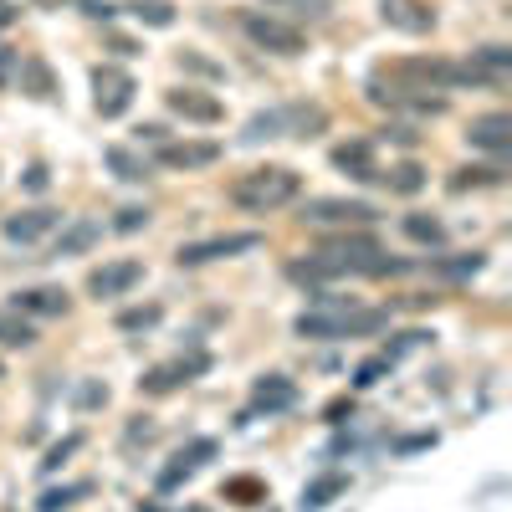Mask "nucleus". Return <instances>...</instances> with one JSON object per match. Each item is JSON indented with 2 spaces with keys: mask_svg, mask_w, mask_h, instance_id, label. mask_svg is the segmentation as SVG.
<instances>
[{
  "mask_svg": "<svg viewBox=\"0 0 512 512\" xmlns=\"http://www.w3.org/2000/svg\"><path fill=\"white\" fill-rule=\"evenodd\" d=\"M349 272L379 277V272H400V262H390L374 236H333V241H323V246L308 256V262L292 267V277H313V282H318V277H349Z\"/></svg>",
  "mask_w": 512,
  "mask_h": 512,
  "instance_id": "nucleus-1",
  "label": "nucleus"
},
{
  "mask_svg": "<svg viewBox=\"0 0 512 512\" xmlns=\"http://www.w3.org/2000/svg\"><path fill=\"white\" fill-rule=\"evenodd\" d=\"M297 190H303V175L287 164H262V169H246V175L231 180V200L241 210H251V216H267V210L297 200Z\"/></svg>",
  "mask_w": 512,
  "mask_h": 512,
  "instance_id": "nucleus-2",
  "label": "nucleus"
},
{
  "mask_svg": "<svg viewBox=\"0 0 512 512\" xmlns=\"http://www.w3.org/2000/svg\"><path fill=\"white\" fill-rule=\"evenodd\" d=\"M390 323V313H364V308H328V313H303L297 338H349V333H374Z\"/></svg>",
  "mask_w": 512,
  "mask_h": 512,
  "instance_id": "nucleus-3",
  "label": "nucleus"
},
{
  "mask_svg": "<svg viewBox=\"0 0 512 512\" xmlns=\"http://www.w3.org/2000/svg\"><path fill=\"white\" fill-rule=\"evenodd\" d=\"M241 31L262 52H277V57H297V52H303V31L277 21V16H267V11H241Z\"/></svg>",
  "mask_w": 512,
  "mask_h": 512,
  "instance_id": "nucleus-4",
  "label": "nucleus"
},
{
  "mask_svg": "<svg viewBox=\"0 0 512 512\" xmlns=\"http://www.w3.org/2000/svg\"><path fill=\"white\" fill-rule=\"evenodd\" d=\"M390 77H415L425 88H456V82H482L477 67H456V62H436V57H405L390 67Z\"/></svg>",
  "mask_w": 512,
  "mask_h": 512,
  "instance_id": "nucleus-5",
  "label": "nucleus"
},
{
  "mask_svg": "<svg viewBox=\"0 0 512 512\" xmlns=\"http://www.w3.org/2000/svg\"><path fill=\"white\" fill-rule=\"evenodd\" d=\"M262 236L256 231H236V236H210V241H185L175 262L180 267H205V262H221V256H241V251H256Z\"/></svg>",
  "mask_w": 512,
  "mask_h": 512,
  "instance_id": "nucleus-6",
  "label": "nucleus"
},
{
  "mask_svg": "<svg viewBox=\"0 0 512 512\" xmlns=\"http://www.w3.org/2000/svg\"><path fill=\"white\" fill-rule=\"evenodd\" d=\"M134 77H128L123 67H98L93 72V108L103 113V118H118V113H128V103H134Z\"/></svg>",
  "mask_w": 512,
  "mask_h": 512,
  "instance_id": "nucleus-7",
  "label": "nucleus"
},
{
  "mask_svg": "<svg viewBox=\"0 0 512 512\" xmlns=\"http://www.w3.org/2000/svg\"><path fill=\"white\" fill-rule=\"evenodd\" d=\"M374 216H379V210L369 200H308L303 205V221L308 226H364Z\"/></svg>",
  "mask_w": 512,
  "mask_h": 512,
  "instance_id": "nucleus-8",
  "label": "nucleus"
},
{
  "mask_svg": "<svg viewBox=\"0 0 512 512\" xmlns=\"http://www.w3.org/2000/svg\"><path fill=\"white\" fill-rule=\"evenodd\" d=\"M139 282H144L139 262H103L98 272H88V292L98 297V303H103V297H123L128 287H139Z\"/></svg>",
  "mask_w": 512,
  "mask_h": 512,
  "instance_id": "nucleus-9",
  "label": "nucleus"
},
{
  "mask_svg": "<svg viewBox=\"0 0 512 512\" xmlns=\"http://www.w3.org/2000/svg\"><path fill=\"white\" fill-rule=\"evenodd\" d=\"M379 16H384V26L410 31V36H425L436 26V11L425 0H379Z\"/></svg>",
  "mask_w": 512,
  "mask_h": 512,
  "instance_id": "nucleus-10",
  "label": "nucleus"
},
{
  "mask_svg": "<svg viewBox=\"0 0 512 512\" xmlns=\"http://www.w3.org/2000/svg\"><path fill=\"white\" fill-rule=\"evenodd\" d=\"M164 108L180 113V118H190V123H221V113H226L216 98L200 93V88H175V93H164Z\"/></svg>",
  "mask_w": 512,
  "mask_h": 512,
  "instance_id": "nucleus-11",
  "label": "nucleus"
},
{
  "mask_svg": "<svg viewBox=\"0 0 512 512\" xmlns=\"http://www.w3.org/2000/svg\"><path fill=\"white\" fill-rule=\"evenodd\" d=\"M466 139H472L477 149H487V154H507L512 149V118L507 113H482V118H472Z\"/></svg>",
  "mask_w": 512,
  "mask_h": 512,
  "instance_id": "nucleus-12",
  "label": "nucleus"
},
{
  "mask_svg": "<svg viewBox=\"0 0 512 512\" xmlns=\"http://www.w3.org/2000/svg\"><path fill=\"white\" fill-rule=\"evenodd\" d=\"M62 226V216H57V210H47V205H36V210H16V216H6V236L11 241H41V236H47V231H57Z\"/></svg>",
  "mask_w": 512,
  "mask_h": 512,
  "instance_id": "nucleus-13",
  "label": "nucleus"
},
{
  "mask_svg": "<svg viewBox=\"0 0 512 512\" xmlns=\"http://www.w3.org/2000/svg\"><path fill=\"white\" fill-rule=\"evenodd\" d=\"M16 313L62 318V313H67V292H62V287H26V292H16Z\"/></svg>",
  "mask_w": 512,
  "mask_h": 512,
  "instance_id": "nucleus-14",
  "label": "nucleus"
},
{
  "mask_svg": "<svg viewBox=\"0 0 512 512\" xmlns=\"http://www.w3.org/2000/svg\"><path fill=\"white\" fill-rule=\"evenodd\" d=\"M221 144H159V164L164 169H200V164H216Z\"/></svg>",
  "mask_w": 512,
  "mask_h": 512,
  "instance_id": "nucleus-15",
  "label": "nucleus"
},
{
  "mask_svg": "<svg viewBox=\"0 0 512 512\" xmlns=\"http://www.w3.org/2000/svg\"><path fill=\"white\" fill-rule=\"evenodd\" d=\"M251 405H256V410H292V405H297V384H292V379H282V374L256 379Z\"/></svg>",
  "mask_w": 512,
  "mask_h": 512,
  "instance_id": "nucleus-16",
  "label": "nucleus"
},
{
  "mask_svg": "<svg viewBox=\"0 0 512 512\" xmlns=\"http://www.w3.org/2000/svg\"><path fill=\"white\" fill-rule=\"evenodd\" d=\"M277 123H282V134H318V128L328 123L323 108H308V103H292V108H277Z\"/></svg>",
  "mask_w": 512,
  "mask_h": 512,
  "instance_id": "nucleus-17",
  "label": "nucleus"
},
{
  "mask_svg": "<svg viewBox=\"0 0 512 512\" xmlns=\"http://www.w3.org/2000/svg\"><path fill=\"white\" fill-rule=\"evenodd\" d=\"M210 456H216V441H195L190 451H180V456H175V466H169V472L159 477V487L169 492V487H175L180 477H190V472H195V466H200V461H210Z\"/></svg>",
  "mask_w": 512,
  "mask_h": 512,
  "instance_id": "nucleus-18",
  "label": "nucleus"
},
{
  "mask_svg": "<svg viewBox=\"0 0 512 512\" xmlns=\"http://www.w3.org/2000/svg\"><path fill=\"white\" fill-rule=\"evenodd\" d=\"M190 369H200V364H159V369H149V374L139 379V390H144V395H169V390H180V379H185Z\"/></svg>",
  "mask_w": 512,
  "mask_h": 512,
  "instance_id": "nucleus-19",
  "label": "nucleus"
},
{
  "mask_svg": "<svg viewBox=\"0 0 512 512\" xmlns=\"http://www.w3.org/2000/svg\"><path fill=\"white\" fill-rule=\"evenodd\" d=\"M333 164L349 169L354 180H374V175H379L374 159H369V144H344V149H333Z\"/></svg>",
  "mask_w": 512,
  "mask_h": 512,
  "instance_id": "nucleus-20",
  "label": "nucleus"
},
{
  "mask_svg": "<svg viewBox=\"0 0 512 512\" xmlns=\"http://www.w3.org/2000/svg\"><path fill=\"white\" fill-rule=\"evenodd\" d=\"M98 236H103V226H98V221H72V226L62 231V241H57V256H77V251H88Z\"/></svg>",
  "mask_w": 512,
  "mask_h": 512,
  "instance_id": "nucleus-21",
  "label": "nucleus"
},
{
  "mask_svg": "<svg viewBox=\"0 0 512 512\" xmlns=\"http://www.w3.org/2000/svg\"><path fill=\"white\" fill-rule=\"evenodd\" d=\"M31 323L21 318V313H0V344H6V349H26L31 344Z\"/></svg>",
  "mask_w": 512,
  "mask_h": 512,
  "instance_id": "nucleus-22",
  "label": "nucleus"
},
{
  "mask_svg": "<svg viewBox=\"0 0 512 512\" xmlns=\"http://www.w3.org/2000/svg\"><path fill=\"white\" fill-rule=\"evenodd\" d=\"M103 159H108V169H118V180H144V175H149V164H144L139 154L118 149V144H113V149H108Z\"/></svg>",
  "mask_w": 512,
  "mask_h": 512,
  "instance_id": "nucleus-23",
  "label": "nucleus"
},
{
  "mask_svg": "<svg viewBox=\"0 0 512 512\" xmlns=\"http://www.w3.org/2000/svg\"><path fill=\"white\" fill-rule=\"evenodd\" d=\"M405 236L410 241H425V246H441L446 241V226L431 221V216H405Z\"/></svg>",
  "mask_w": 512,
  "mask_h": 512,
  "instance_id": "nucleus-24",
  "label": "nucleus"
},
{
  "mask_svg": "<svg viewBox=\"0 0 512 512\" xmlns=\"http://www.w3.org/2000/svg\"><path fill=\"white\" fill-rule=\"evenodd\" d=\"M384 180H390V190H395V195H415V190L425 185V169H420V164H395Z\"/></svg>",
  "mask_w": 512,
  "mask_h": 512,
  "instance_id": "nucleus-25",
  "label": "nucleus"
},
{
  "mask_svg": "<svg viewBox=\"0 0 512 512\" xmlns=\"http://www.w3.org/2000/svg\"><path fill=\"white\" fill-rule=\"evenodd\" d=\"M344 487H349L344 477H318V482L303 492V507H328V502H333L338 492H344Z\"/></svg>",
  "mask_w": 512,
  "mask_h": 512,
  "instance_id": "nucleus-26",
  "label": "nucleus"
},
{
  "mask_svg": "<svg viewBox=\"0 0 512 512\" xmlns=\"http://www.w3.org/2000/svg\"><path fill=\"white\" fill-rule=\"evenodd\" d=\"M267 6H277V11H287V16H308V21H318V16L333 11V0H267Z\"/></svg>",
  "mask_w": 512,
  "mask_h": 512,
  "instance_id": "nucleus-27",
  "label": "nucleus"
},
{
  "mask_svg": "<svg viewBox=\"0 0 512 512\" xmlns=\"http://www.w3.org/2000/svg\"><path fill=\"white\" fill-rule=\"evenodd\" d=\"M466 185H502V169H456L451 190H466Z\"/></svg>",
  "mask_w": 512,
  "mask_h": 512,
  "instance_id": "nucleus-28",
  "label": "nucleus"
},
{
  "mask_svg": "<svg viewBox=\"0 0 512 512\" xmlns=\"http://www.w3.org/2000/svg\"><path fill=\"white\" fill-rule=\"evenodd\" d=\"M93 487L88 482H77V487H62V492H47L41 497V512H62V507H72V497H88Z\"/></svg>",
  "mask_w": 512,
  "mask_h": 512,
  "instance_id": "nucleus-29",
  "label": "nucleus"
},
{
  "mask_svg": "<svg viewBox=\"0 0 512 512\" xmlns=\"http://www.w3.org/2000/svg\"><path fill=\"white\" fill-rule=\"evenodd\" d=\"M477 62H482V67H477L482 77H487V72H492V77H502V72L512 67V57H507V47H482V52H477Z\"/></svg>",
  "mask_w": 512,
  "mask_h": 512,
  "instance_id": "nucleus-30",
  "label": "nucleus"
},
{
  "mask_svg": "<svg viewBox=\"0 0 512 512\" xmlns=\"http://www.w3.org/2000/svg\"><path fill=\"white\" fill-rule=\"evenodd\" d=\"M134 16H139V21H149V26H169V21H175V11H169L164 0H139Z\"/></svg>",
  "mask_w": 512,
  "mask_h": 512,
  "instance_id": "nucleus-31",
  "label": "nucleus"
},
{
  "mask_svg": "<svg viewBox=\"0 0 512 512\" xmlns=\"http://www.w3.org/2000/svg\"><path fill=\"white\" fill-rule=\"evenodd\" d=\"M26 77H31V98H52L57 88H52V72L41 67V62H26Z\"/></svg>",
  "mask_w": 512,
  "mask_h": 512,
  "instance_id": "nucleus-32",
  "label": "nucleus"
},
{
  "mask_svg": "<svg viewBox=\"0 0 512 512\" xmlns=\"http://www.w3.org/2000/svg\"><path fill=\"white\" fill-rule=\"evenodd\" d=\"M139 226H149V210L144 205H123L118 221H113V231H139Z\"/></svg>",
  "mask_w": 512,
  "mask_h": 512,
  "instance_id": "nucleus-33",
  "label": "nucleus"
},
{
  "mask_svg": "<svg viewBox=\"0 0 512 512\" xmlns=\"http://www.w3.org/2000/svg\"><path fill=\"white\" fill-rule=\"evenodd\" d=\"M384 369H390V354H384V359H369V364H359L354 384H359V390H369V384H379V374H384Z\"/></svg>",
  "mask_w": 512,
  "mask_h": 512,
  "instance_id": "nucleus-34",
  "label": "nucleus"
},
{
  "mask_svg": "<svg viewBox=\"0 0 512 512\" xmlns=\"http://www.w3.org/2000/svg\"><path fill=\"white\" fill-rule=\"evenodd\" d=\"M159 318V308H144V313H123L118 318V328H144V323H154Z\"/></svg>",
  "mask_w": 512,
  "mask_h": 512,
  "instance_id": "nucleus-35",
  "label": "nucleus"
},
{
  "mask_svg": "<svg viewBox=\"0 0 512 512\" xmlns=\"http://www.w3.org/2000/svg\"><path fill=\"white\" fill-rule=\"evenodd\" d=\"M77 446H82V436H67V441H62V446H57V451H52V456H47V461H41V466H47V472H52V466H57V461H62V456H72V451H77Z\"/></svg>",
  "mask_w": 512,
  "mask_h": 512,
  "instance_id": "nucleus-36",
  "label": "nucleus"
},
{
  "mask_svg": "<svg viewBox=\"0 0 512 512\" xmlns=\"http://www.w3.org/2000/svg\"><path fill=\"white\" fill-rule=\"evenodd\" d=\"M11 72H16V57H11V47H0V88L11 82Z\"/></svg>",
  "mask_w": 512,
  "mask_h": 512,
  "instance_id": "nucleus-37",
  "label": "nucleus"
},
{
  "mask_svg": "<svg viewBox=\"0 0 512 512\" xmlns=\"http://www.w3.org/2000/svg\"><path fill=\"white\" fill-rule=\"evenodd\" d=\"M26 185H31V190H47V169L31 164V169H26Z\"/></svg>",
  "mask_w": 512,
  "mask_h": 512,
  "instance_id": "nucleus-38",
  "label": "nucleus"
}]
</instances>
